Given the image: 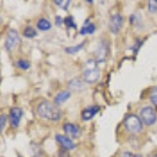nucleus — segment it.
Listing matches in <instances>:
<instances>
[{
    "mask_svg": "<svg viewBox=\"0 0 157 157\" xmlns=\"http://www.w3.org/2000/svg\"><path fill=\"white\" fill-rule=\"evenodd\" d=\"M83 46H84V42H82L81 44L75 45V46L66 47V48H65V52L68 55H75V54H77L78 52H80V50L83 48Z\"/></svg>",
    "mask_w": 157,
    "mask_h": 157,
    "instance_id": "16",
    "label": "nucleus"
},
{
    "mask_svg": "<svg viewBox=\"0 0 157 157\" xmlns=\"http://www.w3.org/2000/svg\"><path fill=\"white\" fill-rule=\"evenodd\" d=\"M101 78V71L95 60H87L83 67V78L88 84H94Z\"/></svg>",
    "mask_w": 157,
    "mask_h": 157,
    "instance_id": "2",
    "label": "nucleus"
},
{
    "mask_svg": "<svg viewBox=\"0 0 157 157\" xmlns=\"http://www.w3.org/2000/svg\"><path fill=\"white\" fill-rule=\"evenodd\" d=\"M23 36L25 38H27V39H33V38H35L37 36V32H36V29H34L32 26H27V27H25V29L23 32Z\"/></svg>",
    "mask_w": 157,
    "mask_h": 157,
    "instance_id": "17",
    "label": "nucleus"
},
{
    "mask_svg": "<svg viewBox=\"0 0 157 157\" xmlns=\"http://www.w3.org/2000/svg\"><path fill=\"white\" fill-rule=\"evenodd\" d=\"M124 25V17L120 14H114L111 16L109 22V29L112 34H117Z\"/></svg>",
    "mask_w": 157,
    "mask_h": 157,
    "instance_id": "8",
    "label": "nucleus"
},
{
    "mask_svg": "<svg viewBox=\"0 0 157 157\" xmlns=\"http://www.w3.org/2000/svg\"><path fill=\"white\" fill-rule=\"evenodd\" d=\"M63 130L69 138H78L82 134L81 128L71 123H66L63 125Z\"/></svg>",
    "mask_w": 157,
    "mask_h": 157,
    "instance_id": "9",
    "label": "nucleus"
},
{
    "mask_svg": "<svg viewBox=\"0 0 157 157\" xmlns=\"http://www.w3.org/2000/svg\"><path fill=\"white\" fill-rule=\"evenodd\" d=\"M140 118L143 123H145L147 126H153L157 121V114L155 109L151 106L144 107L140 110Z\"/></svg>",
    "mask_w": 157,
    "mask_h": 157,
    "instance_id": "4",
    "label": "nucleus"
},
{
    "mask_svg": "<svg viewBox=\"0 0 157 157\" xmlns=\"http://www.w3.org/2000/svg\"><path fill=\"white\" fill-rule=\"evenodd\" d=\"M70 97H71V92H70L69 90H63V91H60V92L58 93V94L55 97L54 103H55L57 106L62 105V104L66 102L67 100H69Z\"/></svg>",
    "mask_w": 157,
    "mask_h": 157,
    "instance_id": "12",
    "label": "nucleus"
},
{
    "mask_svg": "<svg viewBox=\"0 0 157 157\" xmlns=\"http://www.w3.org/2000/svg\"><path fill=\"white\" fill-rule=\"evenodd\" d=\"M108 54H109V44L107 41L105 40H102L98 43L97 49H95V61L98 63H103L105 62L106 59L108 57Z\"/></svg>",
    "mask_w": 157,
    "mask_h": 157,
    "instance_id": "6",
    "label": "nucleus"
},
{
    "mask_svg": "<svg viewBox=\"0 0 157 157\" xmlns=\"http://www.w3.org/2000/svg\"><path fill=\"white\" fill-rule=\"evenodd\" d=\"M124 126L125 129L131 134H136L143 131L144 123L141 118L136 114H129L124 120Z\"/></svg>",
    "mask_w": 157,
    "mask_h": 157,
    "instance_id": "3",
    "label": "nucleus"
},
{
    "mask_svg": "<svg viewBox=\"0 0 157 157\" xmlns=\"http://www.w3.org/2000/svg\"><path fill=\"white\" fill-rule=\"evenodd\" d=\"M6 121H7L6 115L1 114V116H0V129H1V131L4 130V127H6Z\"/></svg>",
    "mask_w": 157,
    "mask_h": 157,
    "instance_id": "23",
    "label": "nucleus"
},
{
    "mask_svg": "<svg viewBox=\"0 0 157 157\" xmlns=\"http://www.w3.org/2000/svg\"><path fill=\"white\" fill-rule=\"evenodd\" d=\"M63 23H64L68 29H77V25H75V21H73V18L71 16H68V17H65L63 19Z\"/></svg>",
    "mask_w": 157,
    "mask_h": 157,
    "instance_id": "18",
    "label": "nucleus"
},
{
    "mask_svg": "<svg viewBox=\"0 0 157 157\" xmlns=\"http://www.w3.org/2000/svg\"><path fill=\"white\" fill-rule=\"evenodd\" d=\"M37 27H38V29H40L41 32H46V30H49L52 29V23L49 22V20H47L45 18H41L38 20Z\"/></svg>",
    "mask_w": 157,
    "mask_h": 157,
    "instance_id": "14",
    "label": "nucleus"
},
{
    "mask_svg": "<svg viewBox=\"0 0 157 157\" xmlns=\"http://www.w3.org/2000/svg\"><path fill=\"white\" fill-rule=\"evenodd\" d=\"M23 116V110L20 107H13L10 110V125L12 128H17Z\"/></svg>",
    "mask_w": 157,
    "mask_h": 157,
    "instance_id": "7",
    "label": "nucleus"
},
{
    "mask_svg": "<svg viewBox=\"0 0 157 157\" xmlns=\"http://www.w3.org/2000/svg\"><path fill=\"white\" fill-rule=\"evenodd\" d=\"M17 66H18L19 68H21V69H23V70H27L30 67V63L26 60L19 59L18 61H17Z\"/></svg>",
    "mask_w": 157,
    "mask_h": 157,
    "instance_id": "19",
    "label": "nucleus"
},
{
    "mask_svg": "<svg viewBox=\"0 0 157 157\" xmlns=\"http://www.w3.org/2000/svg\"><path fill=\"white\" fill-rule=\"evenodd\" d=\"M37 113L43 120L57 121L62 116V111L55 103H50L48 101L41 102L38 105Z\"/></svg>",
    "mask_w": 157,
    "mask_h": 157,
    "instance_id": "1",
    "label": "nucleus"
},
{
    "mask_svg": "<svg viewBox=\"0 0 157 157\" xmlns=\"http://www.w3.org/2000/svg\"><path fill=\"white\" fill-rule=\"evenodd\" d=\"M20 43V36L16 29H10L6 34V41H4V47L7 52H11Z\"/></svg>",
    "mask_w": 157,
    "mask_h": 157,
    "instance_id": "5",
    "label": "nucleus"
},
{
    "mask_svg": "<svg viewBox=\"0 0 157 157\" xmlns=\"http://www.w3.org/2000/svg\"><path fill=\"white\" fill-rule=\"evenodd\" d=\"M148 10L151 14H155V13H157V1L156 0H150V1H148Z\"/></svg>",
    "mask_w": 157,
    "mask_h": 157,
    "instance_id": "20",
    "label": "nucleus"
},
{
    "mask_svg": "<svg viewBox=\"0 0 157 157\" xmlns=\"http://www.w3.org/2000/svg\"><path fill=\"white\" fill-rule=\"evenodd\" d=\"M56 140L62 146V148L64 149V150L71 151L75 149V144L73 143L72 139L69 138L68 136L62 135V134H57V135H56Z\"/></svg>",
    "mask_w": 157,
    "mask_h": 157,
    "instance_id": "10",
    "label": "nucleus"
},
{
    "mask_svg": "<svg viewBox=\"0 0 157 157\" xmlns=\"http://www.w3.org/2000/svg\"><path fill=\"white\" fill-rule=\"evenodd\" d=\"M69 88H71V89L75 91H80L84 89V85H83V83L78 78H73V80L69 82Z\"/></svg>",
    "mask_w": 157,
    "mask_h": 157,
    "instance_id": "15",
    "label": "nucleus"
},
{
    "mask_svg": "<svg viewBox=\"0 0 157 157\" xmlns=\"http://www.w3.org/2000/svg\"><path fill=\"white\" fill-rule=\"evenodd\" d=\"M134 157H143L140 155V154H135V155H134Z\"/></svg>",
    "mask_w": 157,
    "mask_h": 157,
    "instance_id": "26",
    "label": "nucleus"
},
{
    "mask_svg": "<svg viewBox=\"0 0 157 157\" xmlns=\"http://www.w3.org/2000/svg\"><path fill=\"white\" fill-rule=\"evenodd\" d=\"M95 29H97L95 25L93 23H89L88 20H86L84 26H83L80 30V35H82V36H85V35H91L95 32Z\"/></svg>",
    "mask_w": 157,
    "mask_h": 157,
    "instance_id": "13",
    "label": "nucleus"
},
{
    "mask_svg": "<svg viewBox=\"0 0 157 157\" xmlns=\"http://www.w3.org/2000/svg\"><path fill=\"white\" fill-rule=\"evenodd\" d=\"M55 4H57L58 6L62 7L63 10H67L68 6H69V4L71 3V1H69V0H65V1H62V0H56L54 1Z\"/></svg>",
    "mask_w": 157,
    "mask_h": 157,
    "instance_id": "22",
    "label": "nucleus"
},
{
    "mask_svg": "<svg viewBox=\"0 0 157 157\" xmlns=\"http://www.w3.org/2000/svg\"><path fill=\"white\" fill-rule=\"evenodd\" d=\"M56 19H57V25H60L61 24V21L63 22V19L61 18L60 16H57V18H56Z\"/></svg>",
    "mask_w": 157,
    "mask_h": 157,
    "instance_id": "25",
    "label": "nucleus"
},
{
    "mask_svg": "<svg viewBox=\"0 0 157 157\" xmlns=\"http://www.w3.org/2000/svg\"><path fill=\"white\" fill-rule=\"evenodd\" d=\"M101 107L98 105H92L84 109V110L82 111V115H81L82 116V120L84 121H88L92 120V118L98 113Z\"/></svg>",
    "mask_w": 157,
    "mask_h": 157,
    "instance_id": "11",
    "label": "nucleus"
},
{
    "mask_svg": "<svg viewBox=\"0 0 157 157\" xmlns=\"http://www.w3.org/2000/svg\"><path fill=\"white\" fill-rule=\"evenodd\" d=\"M121 157H134V154L131 153V152H124L123 154H121Z\"/></svg>",
    "mask_w": 157,
    "mask_h": 157,
    "instance_id": "24",
    "label": "nucleus"
},
{
    "mask_svg": "<svg viewBox=\"0 0 157 157\" xmlns=\"http://www.w3.org/2000/svg\"><path fill=\"white\" fill-rule=\"evenodd\" d=\"M152 157H157V154H155V155H153V156H152Z\"/></svg>",
    "mask_w": 157,
    "mask_h": 157,
    "instance_id": "27",
    "label": "nucleus"
},
{
    "mask_svg": "<svg viewBox=\"0 0 157 157\" xmlns=\"http://www.w3.org/2000/svg\"><path fill=\"white\" fill-rule=\"evenodd\" d=\"M150 101L153 105L157 106V86L152 88V90L150 92Z\"/></svg>",
    "mask_w": 157,
    "mask_h": 157,
    "instance_id": "21",
    "label": "nucleus"
}]
</instances>
